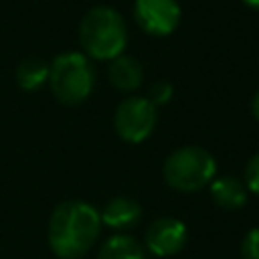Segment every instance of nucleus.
I'll return each mask as SVG.
<instances>
[{"instance_id":"obj_16","label":"nucleus","mask_w":259,"mask_h":259,"mask_svg":"<svg viewBox=\"0 0 259 259\" xmlns=\"http://www.w3.org/2000/svg\"><path fill=\"white\" fill-rule=\"evenodd\" d=\"M251 113H253V117L255 119H259V91L253 95V99H251Z\"/></svg>"},{"instance_id":"obj_3","label":"nucleus","mask_w":259,"mask_h":259,"mask_svg":"<svg viewBox=\"0 0 259 259\" xmlns=\"http://www.w3.org/2000/svg\"><path fill=\"white\" fill-rule=\"evenodd\" d=\"M49 87L57 101L79 105L95 87V67L85 53H61L49 65Z\"/></svg>"},{"instance_id":"obj_2","label":"nucleus","mask_w":259,"mask_h":259,"mask_svg":"<svg viewBox=\"0 0 259 259\" xmlns=\"http://www.w3.org/2000/svg\"><path fill=\"white\" fill-rule=\"evenodd\" d=\"M79 42L89 59H115L127 45V28L123 16L111 6L91 8L79 22Z\"/></svg>"},{"instance_id":"obj_5","label":"nucleus","mask_w":259,"mask_h":259,"mask_svg":"<svg viewBox=\"0 0 259 259\" xmlns=\"http://www.w3.org/2000/svg\"><path fill=\"white\" fill-rule=\"evenodd\" d=\"M156 105L148 97L130 95L115 107L113 127L127 144H140L150 138L156 127Z\"/></svg>"},{"instance_id":"obj_1","label":"nucleus","mask_w":259,"mask_h":259,"mask_svg":"<svg viewBox=\"0 0 259 259\" xmlns=\"http://www.w3.org/2000/svg\"><path fill=\"white\" fill-rule=\"evenodd\" d=\"M101 233L99 210L83 200H65L49 219V247L59 259H81Z\"/></svg>"},{"instance_id":"obj_4","label":"nucleus","mask_w":259,"mask_h":259,"mask_svg":"<svg viewBox=\"0 0 259 259\" xmlns=\"http://www.w3.org/2000/svg\"><path fill=\"white\" fill-rule=\"evenodd\" d=\"M162 176L174 190L196 192L212 182L217 176V162L212 154L200 146H182L164 160Z\"/></svg>"},{"instance_id":"obj_13","label":"nucleus","mask_w":259,"mask_h":259,"mask_svg":"<svg viewBox=\"0 0 259 259\" xmlns=\"http://www.w3.org/2000/svg\"><path fill=\"white\" fill-rule=\"evenodd\" d=\"M174 95V87L168 83V81H156L150 85L148 89V99L154 103V105H164L172 99Z\"/></svg>"},{"instance_id":"obj_15","label":"nucleus","mask_w":259,"mask_h":259,"mask_svg":"<svg viewBox=\"0 0 259 259\" xmlns=\"http://www.w3.org/2000/svg\"><path fill=\"white\" fill-rule=\"evenodd\" d=\"M245 186H247V190H251L253 194L259 196V152L249 160V164L245 168Z\"/></svg>"},{"instance_id":"obj_9","label":"nucleus","mask_w":259,"mask_h":259,"mask_svg":"<svg viewBox=\"0 0 259 259\" xmlns=\"http://www.w3.org/2000/svg\"><path fill=\"white\" fill-rule=\"evenodd\" d=\"M107 77L109 83L117 89V91H136L142 85L144 79V69L140 65L138 59H134L132 55H117L115 59L109 61L107 67Z\"/></svg>"},{"instance_id":"obj_10","label":"nucleus","mask_w":259,"mask_h":259,"mask_svg":"<svg viewBox=\"0 0 259 259\" xmlns=\"http://www.w3.org/2000/svg\"><path fill=\"white\" fill-rule=\"evenodd\" d=\"M208 186L214 204L225 210H239L247 204L249 190L241 180L233 176H214Z\"/></svg>"},{"instance_id":"obj_17","label":"nucleus","mask_w":259,"mask_h":259,"mask_svg":"<svg viewBox=\"0 0 259 259\" xmlns=\"http://www.w3.org/2000/svg\"><path fill=\"white\" fill-rule=\"evenodd\" d=\"M241 2L249 8H253V10H259V0H241Z\"/></svg>"},{"instance_id":"obj_11","label":"nucleus","mask_w":259,"mask_h":259,"mask_svg":"<svg viewBox=\"0 0 259 259\" xmlns=\"http://www.w3.org/2000/svg\"><path fill=\"white\" fill-rule=\"evenodd\" d=\"M97 259H144V249L134 237L117 233L99 247Z\"/></svg>"},{"instance_id":"obj_7","label":"nucleus","mask_w":259,"mask_h":259,"mask_svg":"<svg viewBox=\"0 0 259 259\" xmlns=\"http://www.w3.org/2000/svg\"><path fill=\"white\" fill-rule=\"evenodd\" d=\"M188 239L186 225L176 217H160L146 231V247L156 257L176 255Z\"/></svg>"},{"instance_id":"obj_14","label":"nucleus","mask_w":259,"mask_h":259,"mask_svg":"<svg viewBox=\"0 0 259 259\" xmlns=\"http://www.w3.org/2000/svg\"><path fill=\"white\" fill-rule=\"evenodd\" d=\"M241 257L243 259H259V227L251 229L241 241Z\"/></svg>"},{"instance_id":"obj_8","label":"nucleus","mask_w":259,"mask_h":259,"mask_svg":"<svg viewBox=\"0 0 259 259\" xmlns=\"http://www.w3.org/2000/svg\"><path fill=\"white\" fill-rule=\"evenodd\" d=\"M99 217H101V225L113 231H127L140 221L142 206L130 196H113L111 200H107Z\"/></svg>"},{"instance_id":"obj_12","label":"nucleus","mask_w":259,"mask_h":259,"mask_svg":"<svg viewBox=\"0 0 259 259\" xmlns=\"http://www.w3.org/2000/svg\"><path fill=\"white\" fill-rule=\"evenodd\" d=\"M16 83L24 91H36L49 83V63L38 57H28L16 67Z\"/></svg>"},{"instance_id":"obj_6","label":"nucleus","mask_w":259,"mask_h":259,"mask_svg":"<svg viewBox=\"0 0 259 259\" xmlns=\"http://www.w3.org/2000/svg\"><path fill=\"white\" fill-rule=\"evenodd\" d=\"M134 16L146 34L166 36L180 24L182 12L176 0H136Z\"/></svg>"}]
</instances>
